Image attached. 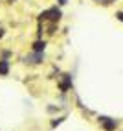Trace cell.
I'll return each mask as SVG.
<instances>
[{
    "label": "cell",
    "instance_id": "cell-6",
    "mask_svg": "<svg viewBox=\"0 0 123 131\" xmlns=\"http://www.w3.org/2000/svg\"><path fill=\"white\" fill-rule=\"evenodd\" d=\"M46 48V41H35L33 42V52H44Z\"/></svg>",
    "mask_w": 123,
    "mask_h": 131
},
{
    "label": "cell",
    "instance_id": "cell-8",
    "mask_svg": "<svg viewBox=\"0 0 123 131\" xmlns=\"http://www.w3.org/2000/svg\"><path fill=\"white\" fill-rule=\"evenodd\" d=\"M116 19H118L119 22H123V11H116Z\"/></svg>",
    "mask_w": 123,
    "mask_h": 131
},
{
    "label": "cell",
    "instance_id": "cell-4",
    "mask_svg": "<svg viewBox=\"0 0 123 131\" xmlns=\"http://www.w3.org/2000/svg\"><path fill=\"white\" fill-rule=\"evenodd\" d=\"M99 124L105 127V131H114L118 126V122L114 118H108V116H99Z\"/></svg>",
    "mask_w": 123,
    "mask_h": 131
},
{
    "label": "cell",
    "instance_id": "cell-10",
    "mask_svg": "<svg viewBox=\"0 0 123 131\" xmlns=\"http://www.w3.org/2000/svg\"><path fill=\"white\" fill-rule=\"evenodd\" d=\"M4 37V28H0V39Z\"/></svg>",
    "mask_w": 123,
    "mask_h": 131
},
{
    "label": "cell",
    "instance_id": "cell-9",
    "mask_svg": "<svg viewBox=\"0 0 123 131\" xmlns=\"http://www.w3.org/2000/svg\"><path fill=\"white\" fill-rule=\"evenodd\" d=\"M95 2H103V4H105V6H108V4H110V2H112V0H95Z\"/></svg>",
    "mask_w": 123,
    "mask_h": 131
},
{
    "label": "cell",
    "instance_id": "cell-1",
    "mask_svg": "<svg viewBox=\"0 0 123 131\" xmlns=\"http://www.w3.org/2000/svg\"><path fill=\"white\" fill-rule=\"evenodd\" d=\"M61 15H63V13H61V9H59V7L57 6H53V7H50V9H46V11H42L40 13V19L42 20H51V22H57L59 19H61Z\"/></svg>",
    "mask_w": 123,
    "mask_h": 131
},
{
    "label": "cell",
    "instance_id": "cell-3",
    "mask_svg": "<svg viewBox=\"0 0 123 131\" xmlns=\"http://www.w3.org/2000/svg\"><path fill=\"white\" fill-rule=\"evenodd\" d=\"M42 61H44V52H33L28 57H24V63H28V65H39Z\"/></svg>",
    "mask_w": 123,
    "mask_h": 131
},
{
    "label": "cell",
    "instance_id": "cell-7",
    "mask_svg": "<svg viewBox=\"0 0 123 131\" xmlns=\"http://www.w3.org/2000/svg\"><path fill=\"white\" fill-rule=\"evenodd\" d=\"M64 120V116H61V118H55V120H51V127H55V126H59L61 122Z\"/></svg>",
    "mask_w": 123,
    "mask_h": 131
},
{
    "label": "cell",
    "instance_id": "cell-5",
    "mask_svg": "<svg viewBox=\"0 0 123 131\" xmlns=\"http://www.w3.org/2000/svg\"><path fill=\"white\" fill-rule=\"evenodd\" d=\"M7 74H9V61L0 59V76H7Z\"/></svg>",
    "mask_w": 123,
    "mask_h": 131
},
{
    "label": "cell",
    "instance_id": "cell-2",
    "mask_svg": "<svg viewBox=\"0 0 123 131\" xmlns=\"http://www.w3.org/2000/svg\"><path fill=\"white\" fill-rule=\"evenodd\" d=\"M72 87H74L72 74H63L61 80H59V91L61 92H68V91H72Z\"/></svg>",
    "mask_w": 123,
    "mask_h": 131
},
{
    "label": "cell",
    "instance_id": "cell-11",
    "mask_svg": "<svg viewBox=\"0 0 123 131\" xmlns=\"http://www.w3.org/2000/svg\"><path fill=\"white\" fill-rule=\"evenodd\" d=\"M59 4H61V6H64V4H66V0H59Z\"/></svg>",
    "mask_w": 123,
    "mask_h": 131
}]
</instances>
